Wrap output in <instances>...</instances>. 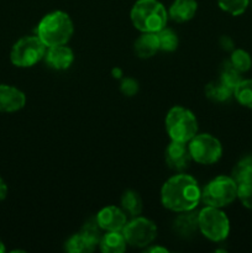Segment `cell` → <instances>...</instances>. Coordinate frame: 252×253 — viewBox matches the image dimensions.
<instances>
[{"mask_svg":"<svg viewBox=\"0 0 252 253\" xmlns=\"http://www.w3.org/2000/svg\"><path fill=\"white\" fill-rule=\"evenodd\" d=\"M202 202V189L194 177L180 172L165 182L161 188V203L177 214L192 211Z\"/></svg>","mask_w":252,"mask_h":253,"instance_id":"obj_1","label":"cell"},{"mask_svg":"<svg viewBox=\"0 0 252 253\" xmlns=\"http://www.w3.org/2000/svg\"><path fill=\"white\" fill-rule=\"evenodd\" d=\"M74 32L71 16L62 10L44 15L36 27V35L46 47L67 44Z\"/></svg>","mask_w":252,"mask_h":253,"instance_id":"obj_2","label":"cell"},{"mask_svg":"<svg viewBox=\"0 0 252 253\" xmlns=\"http://www.w3.org/2000/svg\"><path fill=\"white\" fill-rule=\"evenodd\" d=\"M130 19L140 32H158L167 26L169 16L158 0H137L131 7Z\"/></svg>","mask_w":252,"mask_h":253,"instance_id":"obj_3","label":"cell"},{"mask_svg":"<svg viewBox=\"0 0 252 253\" xmlns=\"http://www.w3.org/2000/svg\"><path fill=\"white\" fill-rule=\"evenodd\" d=\"M166 131L170 141L188 143L198 133V120L193 111L175 105L166 115Z\"/></svg>","mask_w":252,"mask_h":253,"instance_id":"obj_4","label":"cell"},{"mask_svg":"<svg viewBox=\"0 0 252 253\" xmlns=\"http://www.w3.org/2000/svg\"><path fill=\"white\" fill-rule=\"evenodd\" d=\"M199 232L211 242H222L230 234V220L220 208L208 207L198 212Z\"/></svg>","mask_w":252,"mask_h":253,"instance_id":"obj_5","label":"cell"},{"mask_svg":"<svg viewBox=\"0 0 252 253\" xmlns=\"http://www.w3.org/2000/svg\"><path fill=\"white\" fill-rule=\"evenodd\" d=\"M237 185L231 175H217L202 189V202L222 209L237 199Z\"/></svg>","mask_w":252,"mask_h":253,"instance_id":"obj_6","label":"cell"},{"mask_svg":"<svg viewBox=\"0 0 252 253\" xmlns=\"http://www.w3.org/2000/svg\"><path fill=\"white\" fill-rule=\"evenodd\" d=\"M47 47L37 35L17 40L10 51V61L19 68H30L44 58Z\"/></svg>","mask_w":252,"mask_h":253,"instance_id":"obj_7","label":"cell"},{"mask_svg":"<svg viewBox=\"0 0 252 253\" xmlns=\"http://www.w3.org/2000/svg\"><path fill=\"white\" fill-rule=\"evenodd\" d=\"M192 161L203 166L216 163L222 156V145L215 136L210 133H197L188 142Z\"/></svg>","mask_w":252,"mask_h":253,"instance_id":"obj_8","label":"cell"},{"mask_svg":"<svg viewBox=\"0 0 252 253\" xmlns=\"http://www.w3.org/2000/svg\"><path fill=\"white\" fill-rule=\"evenodd\" d=\"M123 235L127 245L137 249H143L155 241L157 237V226L152 220L143 216H135L123 229Z\"/></svg>","mask_w":252,"mask_h":253,"instance_id":"obj_9","label":"cell"},{"mask_svg":"<svg viewBox=\"0 0 252 253\" xmlns=\"http://www.w3.org/2000/svg\"><path fill=\"white\" fill-rule=\"evenodd\" d=\"M95 219L103 231H123L127 222V215L121 208L109 205L99 210Z\"/></svg>","mask_w":252,"mask_h":253,"instance_id":"obj_10","label":"cell"},{"mask_svg":"<svg viewBox=\"0 0 252 253\" xmlns=\"http://www.w3.org/2000/svg\"><path fill=\"white\" fill-rule=\"evenodd\" d=\"M165 158L166 163L170 169L179 173L187 169L192 161L189 150H188V143L170 141L169 145L166 148Z\"/></svg>","mask_w":252,"mask_h":253,"instance_id":"obj_11","label":"cell"},{"mask_svg":"<svg viewBox=\"0 0 252 253\" xmlns=\"http://www.w3.org/2000/svg\"><path fill=\"white\" fill-rule=\"evenodd\" d=\"M26 105L22 90L9 84H0V113H16Z\"/></svg>","mask_w":252,"mask_h":253,"instance_id":"obj_12","label":"cell"},{"mask_svg":"<svg viewBox=\"0 0 252 253\" xmlns=\"http://www.w3.org/2000/svg\"><path fill=\"white\" fill-rule=\"evenodd\" d=\"M43 59L49 68L54 71H66L73 64L74 52L67 44L47 47Z\"/></svg>","mask_w":252,"mask_h":253,"instance_id":"obj_13","label":"cell"},{"mask_svg":"<svg viewBox=\"0 0 252 253\" xmlns=\"http://www.w3.org/2000/svg\"><path fill=\"white\" fill-rule=\"evenodd\" d=\"M198 2L195 0H174L168 10V16L178 24L188 22L195 16Z\"/></svg>","mask_w":252,"mask_h":253,"instance_id":"obj_14","label":"cell"},{"mask_svg":"<svg viewBox=\"0 0 252 253\" xmlns=\"http://www.w3.org/2000/svg\"><path fill=\"white\" fill-rule=\"evenodd\" d=\"M133 49L138 58L147 59L155 56L160 51V43L156 32H141L135 41Z\"/></svg>","mask_w":252,"mask_h":253,"instance_id":"obj_15","label":"cell"},{"mask_svg":"<svg viewBox=\"0 0 252 253\" xmlns=\"http://www.w3.org/2000/svg\"><path fill=\"white\" fill-rule=\"evenodd\" d=\"M99 240L89 236L85 232L79 231L67 240L64 249L69 253H90L99 247Z\"/></svg>","mask_w":252,"mask_h":253,"instance_id":"obj_16","label":"cell"},{"mask_svg":"<svg viewBox=\"0 0 252 253\" xmlns=\"http://www.w3.org/2000/svg\"><path fill=\"white\" fill-rule=\"evenodd\" d=\"M125 237L121 231H106L101 235L99 250L104 253H123L126 250Z\"/></svg>","mask_w":252,"mask_h":253,"instance_id":"obj_17","label":"cell"},{"mask_svg":"<svg viewBox=\"0 0 252 253\" xmlns=\"http://www.w3.org/2000/svg\"><path fill=\"white\" fill-rule=\"evenodd\" d=\"M174 230L179 236L190 237L199 231L198 227V214L192 211L179 212L177 219L174 220Z\"/></svg>","mask_w":252,"mask_h":253,"instance_id":"obj_18","label":"cell"},{"mask_svg":"<svg viewBox=\"0 0 252 253\" xmlns=\"http://www.w3.org/2000/svg\"><path fill=\"white\" fill-rule=\"evenodd\" d=\"M121 209L125 211L127 216L135 217L141 215L143 209L142 199L140 194L135 190H126L121 195Z\"/></svg>","mask_w":252,"mask_h":253,"instance_id":"obj_19","label":"cell"},{"mask_svg":"<svg viewBox=\"0 0 252 253\" xmlns=\"http://www.w3.org/2000/svg\"><path fill=\"white\" fill-rule=\"evenodd\" d=\"M205 95L215 103H225L234 96V90L225 85L220 81L211 82L205 86Z\"/></svg>","mask_w":252,"mask_h":253,"instance_id":"obj_20","label":"cell"},{"mask_svg":"<svg viewBox=\"0 0 252 253\" xmlns=\"http://www.w3.org/2000/svg\"><path fill=\"white\" fill-rule=\"evenodd\" d=\"M231 177L237 184L252 180V155L245 156L234 166Z\"/></svg>","mask_w":252,"mask_h":253,"instance_id":"obj_21","label":"cell"},{"mask_svg":"<svg viewBox=\"0 0 252 253\" xmlns=\"http://www.w3.org/2000/svg\"><path fill=\"white\" fill-rule=\"evenodd\" d=\"M234 96L240 105L252 109V79H242L234 89Z\"/></svg>","mask_w":252,"mask_h":253,"instance_id":"obj_22","label":"cell"},{"mask_svg":"<svg viewBox=\"0 0 252 253\" xmlns=\"http://www.w3.org/2000/svg\"><path fill=\"white\" fill-rule=\"evenodd\" d=\"M229 61L241 74L246 73L252 68L251 54L242 48L232 49Z\"/></svg>","mask_w":252,"mask_h":253,"instance_id":"obj_23","label":"cell"},{"mask_svg":"<svg viewBox=\"0 0 252 253\" xmlns=\"http://www.w3.org/2000/svg\"><path fill=\"white\" fill-rule=\"evenodd\" d=\"M219 81L221 83H224L225 85L229 86L230 89L234 90L236 88L237 84L242 81L241 73L230 63V61L225 62L221 67V71H220V78Z\"/></svg>","mask_w":252,"mask_h":253,"instance_id":"obj_24","label":"cell"},{"mask_svg":"<svg viewBox=\"0 0 252 253\" xmlns=\"http://www.w3.org/2000/svg\"><path fill=\"white\" fill-rule=\"evenodd\" d=\"M156 34L158 37V43H160V51L173 52L177 49L179 40H178L177 34L172 29L165 27Z\"/></svg>","mask_w":252,"mask_h":253,"instance_id":"obj_25","label":"cell"},{"mask_svg":"<svg viewBox=\"0 0 252 253\" xmlns=\"http://www.w3.org/2000/svg\"><path fill=\"white\" fill-rule=\"evenodd\" d=\"M217 5L222 11L232 16H240L249 7L250 0H217Z\"/></svg>","mask_w":252,"mask_h":253,"instance_id":"obj_26","label":"cell"},{"mask_svg":"<svg viewBox=\"0 0 252 253\" xmlns=\"http://www.w3.org/2000/svg\"><path fill=\"white\" fill-rule=\"evenodd\" d=\"M237 199L246 209L252 210V180L237 185Z\"/></svg>","mask_w":252,"mask_h":253,"instance_id":"obj_27","label":"cell"},{"mask_svg":"<svg viewBox=\"0 0 252 253\" xmlns=\"http://www.w3.org/2000/svg\"><path fill=\"white\" fill-rule=\"evenodd\" d=\"M138 82L136 79L126 77V78L121 79L120 83V90L124 95L126 96H133L138 93Z\"/></svg>","mask_w":252,"mask_h":253,"instance_id":"obj_28","label":"cell"},{"mask_svg":"<svg viewBox=\"0 0 252 253\" xmlns=\"http://www.w3.org/2000/svg\"><path fill=\"white\" fill-rule=\"evenodd\" d=\"M219 44L224 51H230L231 52L232 49H235V43L232 41L231 37L229 36H221L219 40Z\"/></svg>","mask_w":252,"mask_h":253,"instance_id":"obj_29","label":"cell"},{"mask_svg":"<svg viewBox=\"0 0 252 253\" xmlns=\"http://www.w3.org/2000/svg\"><path fill=\"white\" fill-rule=\"evenodd\" d=\"M7 197V185L5 183V180L0 177V202L5 199Z\"/></svg>","mask_w":252,"mask_h":253,"instance_id":"obj_30","label":"cell"},{"mask_svg":"<svg viewBox=\"0 0 252 253\" xmlns=\"http://www.w3.org/2000/svg\"><path fill=\"white\" fill-rule=\"evenodd\" d=\"M146 252H151V253H168V250L166 247L162 246H151V247H146Z\"/></svg>","mask_w":252,"mask_h":253,"instance_id":"obj_31","label":"cell"},{"mask_svg":"<svg viewBox=\"0 0 252 253\" xmlns=\"http://www.w3.org/2000/svg\"><path fill=\"white\" fill-rule=\"evenodd\" d=\"M111 76H113V78L115 79H123L124 78L123 69L119 68V67H114V68L111 69Z\"/></svg>","mask_w":252,"mask_h":253,"instance_id":"obj_32","label":"cell"},{"mask_svg":"<svg viewBox=\"0 0 252 253\" xmlns=\"http://www.w3.org/2000/svg\"><path fill=\"white\" fill-rule=\"evenodd\" d=\"M5 252V246H4V242L0 240V253H4Z\"/></svg>","mask_w":252,"mask_h":253,"instance_id":"obj_33","label":"cell"},{"mask_svg":"<svg viewBox=\"0 0 252 253\" xmlns=\"http://www.w3.org/2000/svg\"><path fill=\"white\" fill-rule=\"evenodd\" d=\"M250 5H251V7H252V0H250Z\"/></svg>","mask_w":252,"mask_h":253,"instance_id":"obj_34","label":"cell"}]
</instances>
